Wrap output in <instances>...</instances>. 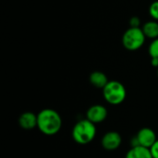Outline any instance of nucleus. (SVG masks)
<instances>
[{"mask_svg": "<svg viewBox=\"0 0 158 158\" xmlns=\"http://www.w3.org/2000/svg\"><path fill=\"white\" fill-rule=\"evenodd\" d=\"M37 128L44 135H56L62 128V118L55 109L44 108L37 114Z\"/></svg>", "mask_w": 158, "mask_h": 158, "instance_id": "f257e3e1", "label": "nucleus"}, {"mask_svg": "<svg viewBox=\"0 0 158 158\" xmlns=\"http://www.w3.org/2000/svg\"><path fill=\"white\" fill-rule=\"evenodd\" d=\"M96 126L87 118L81 119L72 128L71 136L75 143L81 145L91 143L96 136Z\"/></svg>", "mask_w": 158, "mask_h": 158, "instance_id": "f03ea898", "label": "nucleus"}, {"mask_svg": "<svg viewBox=\"0 0 158 158\" xmlns=\"http://www.w3.org/2000/svg\"><path fill=\"white\" fill-rule=\"evenodd\" d=\"M103 96L105 100L112 106L122 104L127 97V90L124 84L118 81H109L103 89Z\"/></svg>", "mask_w": 158, "mask_h": 158, "instance_id": "7ed1b4c3", "label": "nucleus"}, {"mask_svg": "<svg viewBox=\"0 0 158 158\" xmlns=\"http://www.w3.org/2000/svg\"><path fill=\"white\" fill-rule=\"evenodd\" d=\"M145 35L142 28L130 27L122 35V45L129 51H136L145 43Z\"/></svg>", "mask_w": 158, "mask_h": 158, "instance_id": "20e7f679", "label": "nucleus"}, {"mask_svg": "<svg viewBox=\"0 0 158 158\" xmlns=\"http://www.w3.org/2000/svg\"><path fill=\"white\" fill-rule=\"evenodd\" d=\"M156 141H157L156 133L153 129L143 128L137 132L136 136L133 138L131 142V147L140 145L150 149Z\"/></svg>", "mask_w": 158, "mask_h": 158, "instance_id": "39448f33", "label": "nucleus"}, {"mask_svg": "<svg viewBox=\"0 0 158 158\" xmlns=\"http://www.w3.org/2000/svg\"><path fill=\"white\" fill-rule=\"evenodd\" d=\"M108 115V111L103 105H94L86 111V118L94 124H100L104 122Z\"/></svg>", "mask_w": 158, "mask_h": 158, "instance_id": "423d86ee", "label": "nucleus"}, {"mask_svg": "<svg viewBox=\"0 0 158 158\" xmlns=\"http://www.w3.org/2000/svg\"><path fill=\"white\" fill-rule=\"evenodd\" d=\"M121 143H122L121 135L118 131H114L106 132L101 140L102 147L109 152L118 149Z\"/></svg>", "mask_w": 158, "mask_h": 158, "instance_id": "0eeeda50", "label": "nucleus"}, {"mask_svg": "<svg viewBox=\"0 0 158 158\" xmlns=\"http://www.w3.org/2000/svg\"><path fill=\"white\" fill-rule=\"evenodd\" d=\"M19 125L22 130L31 131L37 127V115L33 112H24L19 118Z\"/></svg>", "mask_w": 158, "mask_h": 158, "instance_id": "6e6552de", "label": "nucleus"}, {"mask_svg": "<svg viewBox=\"0 0 158 158\" xmlns=\"http://www.w3.org/2000/svg\"><path fill=\"white\" fill-rule=\"evenodd\" d=\"M89 81H90V83L94 87L102 89V90L106 87V85L109 81L107 79V76L104 72L99 71V70L93 71L89 76Z\"/></svg>", "mask_w": 158, "mask_h": 158, "instance_id": "1a4fd4ad", "label": "nucleus"}, {"mask_svg": "<svg viewBox=\"0 0 158 158\" xmlns=\"http://www.w3.org/2000/svg\"><path fill=\"white\" fill-rule=\"evenodd\" d=\"M125 158H153L149 148L143 146H132L126 154Z\"/></svg>", "mask_w": 158, "mask_h": 158, "instance_id": "9d476101", "label": "nucleus"}, {"mask_svg": "<svg viewBox=\"0 0 158 158\" xmlns=\"http://www.w3.org/2000/svg\"><path fill=\"white\" fill-rule=\"evenodd\" d=\"M142 29L146 38L152 40L158 38V22L156 20H150L145 22Z\"/></svg>", "mask_w": 158, "mask_h": 158, "instance_id": "9b49d317", "label": "nucleus"}, {"mask_svg": "<svg viewBox=\"0 0 158 158\" xmlns=\"http://www.w3.org/2000/svg\"><path fill=\"white\" fill-rule=\"evenodd\" d=\"M148 53L151 58H158V38L152 41L148 48Z\"/></svg>", "mask_w": 158, "mask_h": 158, "instance_id": "f8f14e48", "label": "nucleus"}, {"mask_svg": "<svg viewBox=\"0 0 158 158\" xmlns=\"http://www.w3.org/2000/svg\"><path fill=\"white\" fill-rule=\"evenodd\" d=\"M149 14L154 20H158V0L154 1L149 6Z\"/></svg>", "mask_w": 158, "mask_h": 158, "instance_id": "ddd939ff", "label": "nucleus"}, {"mask_svg": "<svg viewBox=\"0 0 158 158\" xmlns=\"http://www.w3.org/2000/svg\"><path fill=\"white\" fill-rule=\"evenodd\" d=\"M130 27L141 28V19L137 16H133L130 19Z\"/></svg>", "mask_w": 158, "mask_h": 158, "instance_id": "4468645a", "label": "nucleus"}, {"mask_svg": "<svg viewBox=\"0 0 158 158\" xmlns=\"http://www.w3.org/2000/svg\"><path fill=\"white\" fill-rule=\"evenodd\" d=\"M150 151H151L153 158H158V139L157 141L153 144V146L150 148Z\"/></svg>", "mask_w": 158, "mask_h": 158, "instance_id": "2eb2a0df", "label": "nucleus"}, {"mask_svg": "<svg viewBox=\"0 0 158 158\" xmlns=\"http://www.w3.org/2000/svg\"><path fill=\"white\" fill-rule=\"evenodd\" d=\"M151 63H152V66L155 67V68H158V58H151Z\"/></svg>", "mask_w": 158, "mask_h": 158, "instance_id": "dca6fc26", "label": "nucleus"}, {"mask_svg": "<svg viewBox=\"0 0 158 158\" xmlns=\"http://www.w3.org/2000/svg\"><path fill=\"white\" fill-rule=\"evenodd\" d=\"M157 76H158V68H157Z\"/></svg>", "mask_w": 158, "mask_h": 158, "instance_id": "f3484780", "label": "nucleus"}]
</instances>
